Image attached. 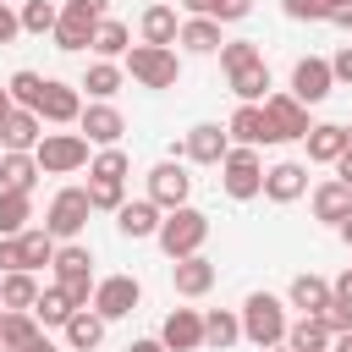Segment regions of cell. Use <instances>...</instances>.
<instances>
[{"label":"cell","mask_w":352,"mask_h":352,"mask_svg":"<svg viewBox=\"0 0 352 352\" xmlns=\"http://www.w3.org/2000/svg\"><path fill=\"white\" fill-rule=\"evenodd\" d=\"M154 242L165 248L170 264H176V258H192V253L209 242V214L192 209V204H182V209H170V214L160 220V236H154Z\"/></svg>","instance_id":"6da1fadb"},{"label":"cell","mask_w":352,"mask_h":352,"mask_svg":"<svg viewBox=\"0 0 352 352\" xmlns=\"http://www.w3.org/2000/svg\"><path fill=\"white\" fill-rule=\"evenodd\" d=\"M286 330H292V319H286V302H280V297L253 292V297L242 302V336H248L258 352L280 346V341H286Z\"/></svg>","instance_id":"7a4b0ae2"},{"label":"cell","mask_w":352,"mask_h":352,"mask_svg":"<svg viewBox=\"0 0 352 352\" xmlns=\"http://www.w3.org/2000/svg\"><path fill=\"white\" fill-rule=\"evenodd\" d=\"M55 275H60V292L77 302V308H88L94 302V253L88 248H77V242H60L55 248Z\"/></svg>","instance_id":"3957f363"},{"label":"cell","mask_w":352,"mask_h":352,"mask_svg":"<svg viewBox=\"0 0 352 352\" xmlns=\"http://www.w3.org/2000/svg\"><path fill=\"white\" fill-rule=\"evenodd\" d=\"M126 72H132V82H143V88H176L182 60H176V50L138 44V50H126Z\"/></svg>","instance_id":"277c9868"},{"label":"cell","mask_w":352,"mask_h":352,"mask_svg":"<svg viewBox=\"0 0 352 352\" xmlns=\"http://www.w3.org/2000/svg\"><path fill=\"white\" fill-rule=\"evenodd\" d=\"M33 160H38L44 176H66V170L88 165V138L82 132H44L38 148H33Z\"/></svg>","instance_id":"5b68a950"},{"label":"cell","mask_w":352,"mask_h":352,"mask_svg":"<svg viewBox=\"0 0 352 352\" xmlns=\"http://www.w3.org/2000/svg\"><path fill=\"white\" fill-rule=\"evenodd\" d=\"M88 214H94V204H88V187H60V192L50 198L44 231H50L55 242H72V236L88 226Z\"/></svg>","instance_id":"8992f818"},{"label":"cell","mask_w":352,"mask_h":352,"mask_svg":"<svg viewBox=\"0 0 352 352\" xmlns=\"http://www.w3.org/2000/svg\"><path fill=\"white\" fill-rule=\"evenodd\" d=\"M220 182H226V192L231 198H258L264 192V165H258V154L253 148H231L226 160H220Z\"/></svg>","instance_id":"52a82bcc"},{"label":"cell","mask_w":352,"mask_h":352,"mask_svg":"<svg viewBox=\"0 0 352 352\" xmlns=\"http://www.w3.org/2000/svg\"><path fill=\"white\" fill-rule=\"evenodd\" d=\"M143 302V286L132 280V275H104L99 286H94V314L110 324V319H126L132 308Z\"/></svg>","instance_id":"ba28073f"},{"label":"cell","mask_w":352,"mask_h":352,"mask_svg":"<svg viewBox=\"0 0 352 352\" xmlns=\"http://www.w3.org/2000/svg\"><path fill=\"white\" fill-rule=\"evenodd\" d=\"M330 88H336V72H330V60H319V55H302V60L292 66V99H297V104H319V99H330Z\"/></svg>","instance_id":"9c48e42d"},{"label":"cell","mask_w":352,"mask_h":352,"mask_svg":"<svg viewBox=\"0 0 352 352\" xmlns=\"http://www.w3.org/2000/svg\"><path fill=\"white\" fill-rule=\"evenodd\" d=\"M264 116H270V132L275 143H292V138H308L314 121H308V104H297L292 94H270L264 99Z\"/></svg>","instance_id":"30bf717a"},{"label":"cell","mask_w":352,"mask_h":352,"mask_svg":"<svg viewBox=\"0 0 352 352\" xmlns=\"http://www.w3.org/2000/svg\"><path fill=\"white\" fill-rule=\"evenodd\" d=\"M182 154H187L192 165H220V160L231 154V132H226V126H214V121H198V126H187Z\"/></svg>","instance_id":"8fae6325"},{"label":"cell","mask_w":352,"mask_h":352,"mask_svg":"<svg viewBox=\"0 0 352 352\" xmlns=\"http://www.w3.org/2000/svg\"><path fill=\"white\" fill-rule=\"evenodd\" d=\"M187 192H192V176H187L176 160H165V165H154V170H148V204H160L165 214H170V209H182V204H187Z\"/></svg>","instance_id":"7c38bea8"},{"label":"cell","mask_w":352,"mask_h":352,"mask_svg":"<svg viewBox=\"0 0 352 352\" xmlns=\"http://www.w3.org/2000/svg\"><path fill=\"white\" fill-rule=\"evenodd\" d=\"M160 341H165V352H204V319L192 308H170L160 324Z\"/></svg>","instance_id":"4fadbf2b"},{"label":"cell","mask_w":352,"mask_h":352,"mask_svg":"<svg viewBox=\"0 0 352 352\" xmlns=\"http://www.w3.org/2000/svg\"><path fill=\"white\" fill-rule=\"evenodd\" d=\"M33 116L38 121H55V126H66V121H77L82 116V99H77V88L72 82H44V94H38V104H33Z\"/></svg>","instance_id":"5bb4252c"},{"label":"cell","mask_w":352,"mask_h":352,"mask_svg":"<svg viewBox=\"0 0 352 352\" xmlns=\"http://www.w3.org/2000/svg\"><path fill=\"white\" fill-rule=\"evenodd\" d=\"M77 126H82V138H88V143H99V148H116V143H121V132H126V121H121V110H116V104H88V110L77 116Z\"/></svg>","instance_id":"9a60e30c"},{"label":"cell","mask_w":352,"mask_h":352,"mask_svg":"<svg viewBox=\"0 0 352 352\" xmlns=\"http://www.w3.org/2000/svg\"><path fill=\"white\" fill-rule=\"evenodd\" d=\"M302 192H308V170H302L297 160H280V165L264 170V198H270V204H297Z\"/></svg>","instance_id":"2e32d148"},{"label":"cell","mask_w":352,"mask_h":352,"mask_svg":"<svg viewBox=\"0 0 352 352\" xmlns=\"http://www.w3.org/2000/svg\"><path fill=\"white\" fill-rule=\"evenodd\" d=\"M226 132L236 138V148H258V143H275V132H270V116H264V104H242L231 121H226Z\"/></svg>","instance_id":"e0dca14e"},{"label":"cell","mask_w":352,"mask_h":352,"mask_svg":"<svg viewBox=\"0 0 352 352\" xmlns=\"http://www.w3.org/2000/svg\"><path fill=\"white\" fill-rule=\"evenodd\" d=\"M38 138H44V121H38L33 110H11V116H6V126H0L6 154H33V148H38Z\"/></svg>","instance_id":"ac0fdd59"},{"label":"cell","mask_w":352,"mask_h":352,"mask_svg":"<svg viewBox=\"0 0 352 352\" xmlns=\"http://www.w3.org/2000/svg\"><path fill=\"white\" fill-rule=\"evenodd\" d=\"M160 220H165V209H160V204H148V198H138V204H121V209H116V226H121V236H132V242L160 236Z\"/></svg>","instance_id":"d6986e66"},{"label":"cell","mask_w":352,"mask_h":352,"mask_svg":"<svg viewBox=\"0 0 352 352\" xmlns=\"http://www.w3.org/2000/svg\"><path fill=\"white\" fill-rule=\"evenodd\" d=\"M104 16H88V11H60V22H55V50H94V28H99Z\"/></svg>","instance_id":"ffe728a7"},{"label":"cell","mask_w":352,"mask_h":352,"mask_svg":"<svg viewBox=\"0 0 352 352\" xmlns=\"http://www.w3.org/2000/svg\"><path fill=\"white\" fill-rule=\"evenodd\" d=\"M170 286H176L182 297H204V292L214 286V264H209L204 253H192V258H176V264H170Z\"/></svg>","instance_id":"44dd1931"},{"label":"cell","mask_w":352,"mask_h":352,"mask_svg":"<svg viewBox=\"0 0 352 352\" xmlns=\"http://www.w3.org/2000/svg\"><path fill=\"white\" fill-rule=\"evenodd\" d=\"M226 77H231V94L242 104H264L270 99V66H264V55L248 60V66H236V72H226Z\"/></svg>","instance_id":"7402d4cb"},{"label":"cell","mask_w":352,"mask_h":352,"mask_svg":"<svg viewBox=\"0 0 352 352\" xmlns=\"http://www.w3.org/2000/svg\"><path fill=\"white\" fill-rule=\"evenodd\" d=\"M302 143H308V160H314V165H336V160L346 154V126H341V121H319Z\"/></svg>","instance_id":"603a6c76"},{"label":"cell","mask_w":352,"mask_h":352,"mask_svg":"<svg viewBox=\"0 0 352 352\" xmlns=\"http://www.w3.org/2000/svg\"><path fill=\"white\" fill-rule=\"evenodd\" d=\"M314 214H319V220H330V226H341V220L352 214V187H346V182H336V176H330V182H319V187H314Z\"/></svg>","instance_id":"cb8c5ba5"},{"label":"cell","mask_w":352,"mask_h":352,"mask_svg":"<svg viewBox=\"0 0 352 352\" xmlns=\"http://www.w3.org/2000/svg\"><path fill=\"white\" fill-rule=\"evenodd\" d=\"M38 176L44 170H38L33 154H0V192H33Z\"/></svg>","instance_id":"d4e9b609"},{"label":"cell","mask_w":352,"mask_h":352,"mask_svg":"<svg viewBox=\"0 0 352 352\" xmlns=\"http://www.w3.org/2000/svg\"><path fill=\"white\" fill-rule=\"evenodd\" d=\"M286 346H292V352H330V346H336V336L324 330V319H319V314H302V319L286 330Z\"/></svg>","instance_id":"484cf974"},{"label":"cell","mask_w":352,"mask_h":352,"mask_svg":"<svg viewBox=\"0 0 352 352\" xmlns=\"http://www.w3.org/2000/svg\"><path fill=\"white\" fill-rule=\"evenodd\" d=\"M138 28H143V44H160V50H170V44L182 38V22H176L170 6H148Z\"/></svg>","instance_id":"4316f807"},{"label":"cell","mask_w":352,"mask_h":352,"mask_svg":"<svg viewBox=\"0 0 352 352\" xmlns=\"http://www.w3.org/2000/svg\"><path fill=\"white\" fill-rule=\"evenodd\" d=\"M0 302H6V314H33V302H38V280H33L28 270H11V275L0 280Z\"/></svg>","instance_id":"83f0119b"},{"label":"cell","mask_w":352,"mask_h":352,"mask_svg":"<svg viewBox=\"0 0 352 352\" xmlns=\"http://www.w3.org/2000/svg\"><path fill=\"white\" fill-rule=\"evenodd\" d=\"M182 50H192V55H214L226 38H220V22L214 16H192V22H182V38H176Z\"/></svg>","instance_id":"f1b7e54d"},{"label":"cell","mask_w":352,"mask_h":352,"mask_svg":"<svg viewBox=\"0 0 352 352\" xmlns=\"http://www.w3.org/2000/svg\"><path fill=\"white\" fill-rule=\"evenodd\" d=\"M286 297H292V308H302V314H324L336 292H330V280H319V275H297Z\"/></svg>","instance_id":"f546056e"},{"label":"cell","mask_w":352,"mask_h":352,"mask_svg":"<svg viewBox=\"0 0 352 352\" xmlns=\"http://www.w3.org/2000/svg\"><path fill=\"white\" fill-rule=\"evenodd\" d=\"M72 314H77V302H72L60 286H44V292H38V302H33V319H38V324H55V330H66V324H72Z\"/></svg>","instance_id":"4dcf8cb0"},{"label":"cell","mask_w":352,"mask_h":352,"mask_svg":"<svg viewBox=\"0 0 352 352\" xmlns=\"http://www.w3.org/2000/svg\"><path fill=\"white\" fill-rule=\"evenodd\" d=\"M99 341H104V319H99L94 308H77L72 324H66V346H72V352H94Z\"/></svg>","instance_id":"1f68e13d"},{"label":"cell","mask_w":352,"mask_h":352,"mask_svg":"<svg viewBox=\"0 0 352 352\" xmlns=\"http://www.w3.org/2000/svg\"><path fill=\"white\" fill-rule=\"evenodd\" d=\"M242 341V314H226V308H214L209 319H204V346H214V352H231Z\"/></svg>","instance_id":"d6a6232c"},{"label":"cell","mask_w":352,"mask_h":352,"mask_svg":"<svg viewBox=\"0 0 352 352\" xmlns=\"http://www.w3.org/2000/svg\"><path fill=\"white\" fill-rule=\"evenodd\" d=\"M16 242H22V270H28V275H33V270H44V264H55V248H60V242H55V236H50L44 226L22 231Z\"/></svg>","instance_id":"836d02e7"},{"label":"cell","mask_w":352,"mask_h":352,"mask_svg":"<svg viewBox=\"0 0 352 352\" xmlns=\"http://www.w3.org/2000/svg\"><path fill=\"white\" fill-rule=\"evenodd\" d=\"M33 220V192H0V236H22Z\"/></svg>","instance_id":"e575fe53"},{"label":"cell","mask_w":352,"mask_h":352,"mask_svg":"<svg viewBox=\"0 0 352 352\" xmlns=\"http://www.w3.org/2000/svg\"><path fill=\"white\" fill-rule=\"evenodd\" d=\"M121 77H126V72H121L116 60H94V66H88V77H82V88H88V94L104 104L110 94H121Z\"/></svg>","instance_id":"d590c367"},{"label":"cell","mask_w":352,"mask_h":352,"mask_svg":"<svg viewBox=\"0 0 352 352\" xmlns=\"http://www.w3.org/2000/svg\"><path fill=\"white\" fill-rule=\"evenodd\" d=\"M132 33H126V22H116V16H104L99 28H94V50L104 55V60H116V55H126L132 44H126Z\"/></svg>","instance_id":"8d00e7d4"},{"label":"cell","mask_w":352,"mask_h":352,"mask_svg":"<svg viewBox=\"0 0 352 352\" xmlns=\"http://www.w3.org/2000/svg\"><path fill=\"white\" fill-rule=\"evenodd\" d=\"M44 82H50V77H38V72H28V66H22V72H11L6 94H11V104H16V110H33V104H38V94H44Z\"/></svg>","instance_id":"74e56055"},{"label":"cell","mask_w":352,"mask_h":352,"mask_svg":"<svg viewBox=\"0 0 352 352\" xmlns=\"http://www.w3.org/2000/svg\"><path fill=\"white\" fill-rule=\"evenodd\" d=\"M0 341H6L11 352L33 346V341H38V319H33V314H6V324H0Z\"/></svg>","instance_id":"f35d334b"},{"label":"cell","mask_w":352,"mask_h":352,"mask_svg":"<svg viewBox=\"0 0 352 352\" xmlns=\"http://www.w3.org/2000/svg\"><path fill=\"white\" fill-rule=\"evenodd\" d=\"M22 33H55V22H60V11L50 6V0H22Z\"/></svg>","instance_id":"ab89813d"},{"label":"cell","mask_w":352,"mask_h":352,"mask_svg":"<svg viewBox=\"0 0 352 352\" xmlns=\"http://www.w3.org/2000/svg\"><path fill=\"white\" fill-rule=\"evenodd\" d=\"M126 170H132V165H126V154H121V148H99V154H94V165H88V176H94V182H126Z\"/></svg>","instance_id":"60d3db41"},{"label":"cell","mask_w":352,"mask_h":352,"mask_svg":"<svg viewBox=\"0 0 352 352\" xmlns=\"http://www.w3.org/2000/svg\"><path fill=\"white\" fill-rule=\"evenodd\" d=\"M248 60H258V44H253V38H231V44H220V66H226V72H236V66H248Z\"/></svg>","instance_id":"b9f144b4"},{"label":"cell","mask_w":352,"mask_h":352,"mask_svg":"<svg viewBox=\"0 0 352 352\" xmlns=\"http://www.w3.org/2000/svg\"><path fill=\"white\" fill-rule=\"evenodd\" d=\"M88 204H94V209H110V214H116V209L126 204V192H121V182H88Z\"/></svg>","instance_id":"7bdbcfd3"},{"label":"cell","mask_w":352,"mask_h":352,"mask_svg":"<svg viewBox=\"0 0 352 352\" xmlns=\"http://www.w3.org/2000/svg\"><path fill=\"white\" fill-rule=\"evenodd\" d=\"M319 319H324V330H330V336H346V330H352V308H346V302H336V297H330V308H324Z\"/></svg>","instance_id":"ee69618b"},{"label":"cell","mask_w":352,"mask_h":352,"mask_svg":"<svg viewBox=\"0 0 352 352\" xmlns=\"http://www.w3.org/2000/svg\"><path fill=\"white\" fill-rule=\"evenodd\" d=\"M292 22H324V0H280Z\"/></svg>","instance_id":"f6af8a7d"},{"label":"cell","mask_w":352,"mask_h":352,"mask_svg":"<svg viewBox=\"0 0 352 352\" xmlns=\"http://www.w3.org/2000/svg\"><path fill=\"white\" fill-rule=\"evenodd\" d=\"M248 11H253V0H214L209 16H214V22H242Z\"/></svg>","instance_id":"bcb514c9"},{"label":"cell","mask_w":352,"mask_h":352,"mask_svg":"<svg viewBox=\"0 0 352 352\" xmlns=\"http://www.w3.org/2000/svg\"><path fill=\"white\" fill-rule=\"evenodd\" d=\"M0 270H6V275L22 270V242H16V236H0Z\"/></svg>","instance_id":"7dc6e473"},{"label":"cell","mask_w":352,"mask_h":352,"mask_svg":"<svg viewBox=\"0 0 352 352\" xmlns=\"http://www.w3.org/2000/svg\"><path fill=\"white\" fill-rule=\"evenodd\" d=\"M330 72H336V82H352V44H341L330 55Z\"/></svg>","instance_id":"c3c4849f"},{"label":"cell","mask_w":352,"mask_h":352,"mask_svg":"<svg viewBox=\"0 0 352 352\" xmlns=\"http://www.w3.org/2000/svg\"><path fill=\"white\" fill-rule=\"evenodd\" d=\"M16 33H22V16H16V11H11V6L0 0V44H11Z\"/></svg>","instance_id":"681fc988"},{"label":"cell","mask_w":352,"mask_h":352,"mask_svg":"<svg viewBox=\"0 0 352 352\" xmlns=\"http://www.w3.org/2000/svg\"><path fill=\"white\" fill-rule=\"evenodd\" d=\"M330 292H336V302H346V308H352V270H346V275H341Z\"/></svg>","instance_id":"f907efd6"},{"label":"cell","mask_w":352,"mask_h":352,"mask_svg":"<svg viewBox=\"0 0 352 352\" xmlns=\"http://www.w3.org/2000/svg\"><path fill=\"white\" fill-rule=\"evenodd\" d=\"M66 6H72V11H88V16H104L110 0H66Z\"/></svg>","instance_id":"816d5d0a"},{"label":"cell","mask_w":352,"mask_h":352,"mask_svg":"<svg viewBox=\"0 0 352 352\" xmlns=\"http://www.w3.org/2000/svg\"><path fill=\"white\" fill-rule=\"evenodd\" d=\"M336 182H346V187H352V148L336 160Z\"/></svg>","instance_id":"f5cc1de1"},{"label":"cell","mask_w":352,"mask_h":352,"mask_svg":"<svg viewBox=\"0 0 352 352\" xmlns=\"http://www.w3.org/2000/svg\"><path fill=\"white\" fill-rule=\"evenodd\" d=\"M182 6H187L192 16H209V11H214V0H182Z\"/></svg>","instance_id":"db71d44e"},{"label":"cell","mask_w":352,"mask_h":352,"mask_svg":"<svg viewBox=\"0 0 352 352\" xmlns=\"http://www.w3.org/2000/svg\"><path fill=\"white\" fill-rule=\"evenodd\" d=\"M126 352H165V341H132Z\"/></svg>","instance_id":"11a10c76"},{"label":"cell","mask_w":352,"mask_h":352,"mask_svg":"<svg viewBox=\"0 0 352 352\" xmlns=\"http://www.w3.org/2000/svg\"><path fill=\"white\" fill-rule=\"evenodd\" d=\"M22 352H60V346H55L50 336H38V341H33V346H22Z\"/></svg>","instance_id":"9f6ffc18"},{"label":"cell","mask_w":352,"mask_h":352,"mask_svg":"<svg viewBox=\"0 0 352 352\" xmlns=\"http://www.w3.org/2000/svg\"><path fill=\"white\" fill-rule=\"evenodd\" d=\"M330 22H336V28H352V6H341V11L330 16Z\"/></svg>","instance_id":"6f0895ef"},{"label":"cell","mask_w":352,"mask_h":352,"mask_svg":"<svg viewBox=\"0 0 352 352\" xmlns=\"http://www.w3.org/2000/svg\"><path fill=\"white\" fill-rule=\"evenodd\" d=\"M11 110H16V104H11V94L0 88V126H6V116H11Z\"/></svg>","instance_id":"680465c9"},{"label":"cell","mask_w":352,"mask_h":352,"mask_svg":"<svg viewBox=\"0 0 352 352\" xmlns=\"http://www.w3.org/2000/svg\"><path fill=\"white\" fill-rule=\"evenodd\" d=\"M341 6H352V0H324V22H330V16L341 11Z\"/></svg>","instance_id":"91938a15"},{"label":"cell","mask_w":352,"mask_h":352,"mask_svg":"<svg viewBox=\"0 0 352 352\" xmlns=\"http://www.w3.org/2000/svg\"><path fill=\"white\" fill-rule=\"evenodd\" d=\"M336 231H341V242H346V248H352V214H346V220H341V226H336Z\"/></svg>","instance_id":"94428289"},{"label":"cell","mask_w":352,"mask_h":352,"mask_svg":"<svg viewBox=\"0 0 352 352\" xmlns=\"http://www.w3.org/2000/svg\"><path fill=\"white\" fill-rule=\"evenodd\" d=\"M330 352H352V330H346V336H336V346H330Z\"/></svg>","instance_id":"6125c7cd"},{"label":"cell","mask_w":352,"mask_h":352,"mask_svg":"<svg viewBox=\"0 0 352 352\" xmlns=\"http://www.w3.org/2000/svg\"><path fill=\"white\" fill-rule=\"evenodd\" d=\"M346 148H352V126H346Z\"/></svg>","instance_id":"be15d7a7"},{"label":"cell","mask_w":352,"mask_h":352,"mask_svg":"<svg viewBox=\"0 0 352 352\" xmlns=\"http://www.w3.org/2000/svg\"><path fill=\"white\" fill-rule=\"evenodd\" d=\"M0 324H6V302H0Z\"/></svg>","instance_id":"e7e4bbea"},{"label":"cell","mask_w":352,"mask_h":352,"mask_svg":"<svg viewBox=\"0 0 352 352\" xmlns=\"http://www.w3.org/2000/svg\"><path fill=\"white\" fill-rule=\"evenodd\" d=\"M270 352H292V346H270Z\"/></svg>","instance_id":"03108f58"},{"label":"cell","mask_w":352,"mask_h":352,"mask_svg":"<svg viewBox=\"0 0 352 352\" xmlns=\"http://www.w3.org/2000/svg\"><path fill=\"white\" fill-rule=\"evenodd\" d=\"M0 352H11V346H6V341H0Z\"/></svg>","instance_id":"003e7915"}]
</instances>
